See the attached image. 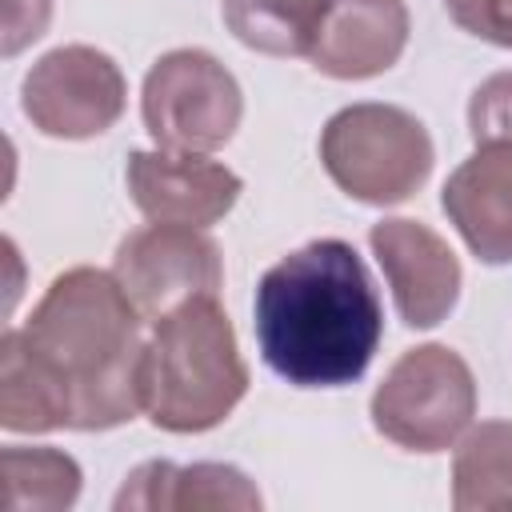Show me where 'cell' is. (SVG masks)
I'll return each instance as SVG.
<instances>
[{
    "label": "cell",
    "instance_id": "cell-1",
    "mask_svg": "<svg viewBox=\"0 0 512 512\" xmlns=\"http://www.w3.org/2000/svg\"><path fill=\"white\" fill-rule=\"evenodd\" d=\"M140 312L120 280L68 268L24 328L0 340V424L8 432H104L140 412Z\"/></svg>",
    "mask_w": 512,
    "mask_h": 512
},
{
    "label": "cell",
    "instance_id": "cell-2",
    "mask_svg": "<svg viewBox=\"0 0 512 512\" xmlns=\"http://www.w3.org/2000/svg\"><path fill=\"white\" fill-rule=\"evenodd\" d=\"M384 332L376 288L344 240H312L256 284L264 364L296 388H340L364 376Z\"/></svg>",
    "mask_w": 512,
    "mask_h": 512
},
{
    "label": "cell",
    "instance_id": "cell-3",
    "mask_svg": "<svg viewBox=\"0 0 512 512\" xmlns=\"http://www.w3.org/2000/svg\"><path fill=\"white\" fill-rule=\"evenodd\" d=\"M248 392L236 332L216 296L164 312L144 340L140 408L164 432H208Z\"/></svg>",
    "mask_w": 512,
    "mask_h": 512
},
{
    "label": "cell",
    "instance_id": "cell-4",
    "mask_svg": "<svg viewBox=\"0 0 512 512\" xmlns=\"http://www.w3.org/2000/svg\"><path fill=\"white\" fill-rule=\"evenodd\" d=\"M320 160L340 192L360 204H400L432 172L424 124L396 104L340 108L320 132Z\"/></svg>",
    "mask_w": 512,
    "mask_h": 512
},
{
    "label": "cell",
    "instance_id": "cell-5",
    "mask_svg": "<svg viewBox=\"0 0 512 512\" xmlns=\"http://www.w3.org/2000/svg\"><path fill=\"white\" fill-rule=\"evenodd\" d=\"M476 416V380L444 344L408 348L372 392V424L408 452H444Z\"/></svg>",
    "mask_w": 512,
    "mask_h": 512
},
{
    "label": "cell",
    "instance_id": "cell-6",
    "mask_svg": "<svg viewBox=\"0 0 512 512\" xmlns=\"http://www.w3.org/2000/svg\"><path fill=\"white\" fill-rule=\"evenodd\" d=\"M244 112L236 76L200 48L164 52L144 76V128L168 152H216Z\"/></svg>",
    "mask_w": 512,
    "mask_h": 512
},
{
    "label": "cell",
    "instance_id": "cell-7",
    "mask_svg": "<svg viewBox=\"0 0 512 512\" xmlns=\"http://www.w3.org/2000/svg\"><path fill=\"white\" fill-rule=\"evenodd\" d=\"M24 116L56 140H88L124 112V76L108 52L64 44L40 56L20 84Z\"/></svg>",
    "mask_w": 512,
    "mask_h": 512
},
{
    "label": "cell",
    "instance_id": "cell-8",
    "mask_svg": "<svg viewBox=\"0 0 512 512\" xmlns=\"http://www.w3.org/2000/svg\"><path fill=\"white\" fill-rule=\"evenodd\" d=\"M112 276L144 320H160L196 296H220V248L192 224H144L116 248Z\"/></svg>",
    "mask_w": 512,
    "mask_h": 512
},
{
    "label": "cell",
    "instance_id": "cell-9",
    "mask_svg": "<svg viewBox=\"0 0 512 512\" xmlns=\"http://www.w3.org/2000/svg\"><path fill=\"white\" fill-rule=\"evenodd\" d=\"M368 244L388 276L396 312L408 328L440 324L460 296V260L456 252L420 220H380L368 232Z\"/></svg>",
    "mask_w": 512,
    "mask_h": 512
},
{
    "label": "cell",
    "instance_id": "cell-10",
    "mask_svg": "<svg viewBox=\"0 0 512 512\" xmlns=\"http://www.w3.org/2000/svg\"><path fill=\"white\" fill-rule=\"evenodd\" d=\"M128 196L156 224H216L240 196V176L204 152H132Z\"/></svg>",
    "mask_w": 512,
    "mask_h": 512
},
{
    "label": "cell",
    "instance_id": "cell-11",
    "mask_svg": "<svg viewBox=\"0 0 512 512\" xmlns=\"http://www.w3.org/2000/svg\"><path fill=\"white\" fill-rule=\"evenodd\" d=\"M404 44H408L404 0H328L308 60L324 76L368 80L392 68Z\"/></svg>",
    "mask_w": 512,
    "mask_h": 512
},
{
    "label": "cell",
    "instance_id": "cell-12",
    "mask_svg": "<svg viewBox=\"0 0 512 512\" xmlns=\"http://www.w3.org/2000/svg\"><path fill=\"white\" fill-rule=\"evenodd\" d=\"M440 204L484 264H512V144H476L448 176Z\"/></svg>",
    "mask_w": 512,
    "mask_h": 512
},
{
    "label": "cell",
    "instance_id": "cell-13",
    "mask_svg": "<svg viewBox=\"0 0 512 512\" xmlns=\"http://www.w3.org/2000/svg\"><path fill=\"white\" fill-rule=\"evenodd\" d=\"M116 508H260V492L232 464H172L148 460L140 464L124 488L116 492Z\"/></svg>",
    "mask_w": 512,
    "mask_h": 512
},
{
    "label": "cell",
    "instance_id": "cell-14",
    "mask_svg": "<svg viewBox=\"0 0 512 512\" xmlns=\"http://www.w3.org/2000/svg\"><path fill=\"white\" fill-rule=\"evenodd\" d=\"M456 512H512V424L488 420L464 436L452 460Z\"/></svg>",
    "mask_w": 512,
    "mask_h": 512
},
{
    "label": "cell",
    "instance_id": "cell-15",
    "mask_svg": "<svg viewBox=\"0 0 512 512\" xmlns=\"http://www.w3.org/2000/svg\"><path fill=\"white\" fill-rule=\"evenodd\" d=\"M328 0H224L228 32L268 56H308Z\"/></svg>",
    "mask_w": 512,
    "mask_h": 512
},
{
    "label": "cell",
    "instance_id": "cell-16",
    "mask_svg": "<svg viewBox=\"0 0 512 512\" xmlns=\"http://www.w3.org/2000/svg\"><path fill=\"white\" fill-rule=\"evenodd\" d=\"M4 512H56L80 496V464L56 448H20L0 452Z\"/></svg>",
    "mask_w": 512,
    "mask_h": 512
},
{
    "label": "cell",
    "instance_id": "cell-17",
    "mask_svg": "<svg viewBox=\"0 0 512 512\" xmlns=\"http://www.w3.org/2000/svg\"><path fill=\"white\" fill-rule=\"evenodd\" d=\"M468 132L476 144H512V72H496L472 92Z\"/></svg>",
    "mask_w": 512,
    "mask_h": 512
},
{
    "label": "cell",
    "instance_id": "cell-18",
    "mask_svg": "<svg viewBox=\"0 0 512 512\" xmlns=\"http://www.w3.org/2000/svg\"><path fill=\"white\" fill-rule=\"evenodd\" d=\"M444 8L468 36L512 48V0H444Z\"/></svg>",
    "mask_w": 512,
    "mask_h": 512
},
{
    "label": "cell",
    "instance_id": "cell-19",
    "mask_svg": "<svg viewBox=\"0 0 512 512\" xmlns=\"http://www.w3.org/2000/svg\"><path fill=\"white\" fill-rule=\"evenodd\" d=\"M52 0H4V56H16L24 44L44 36Z\"/></svg>",
    "mask_w": 512,
    "mask_h": 512
}]
</instances>
